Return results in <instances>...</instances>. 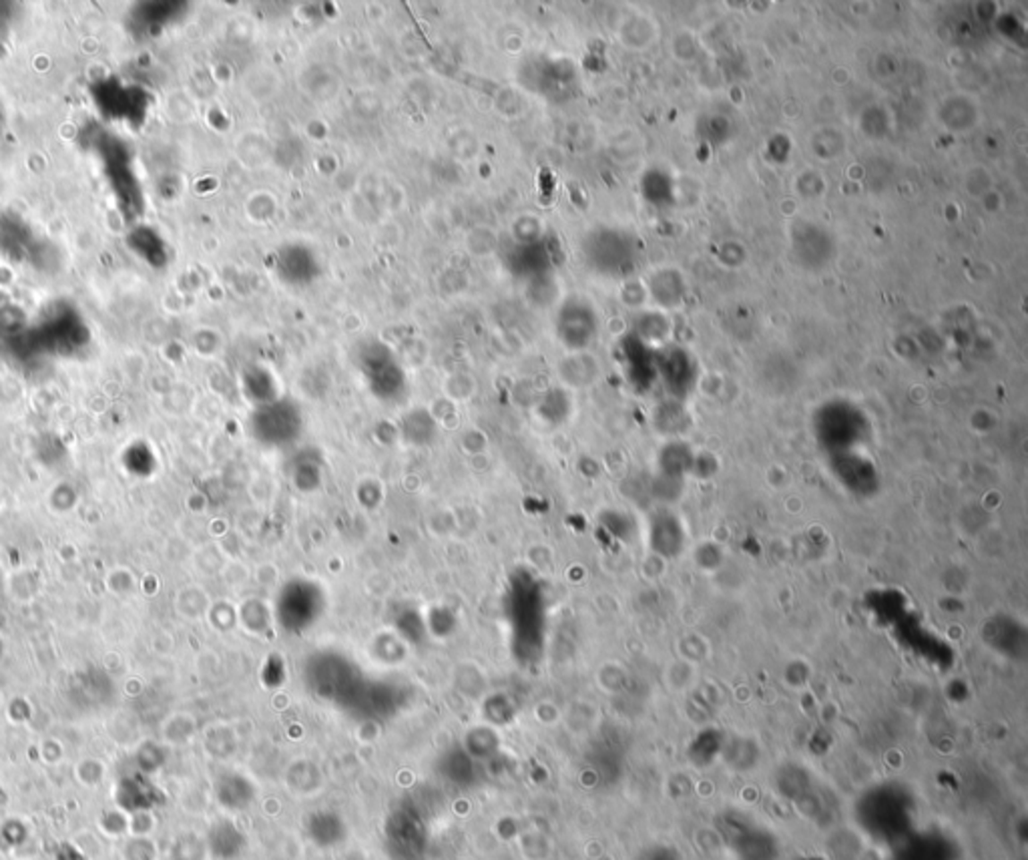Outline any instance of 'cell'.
I'll use <instances>...</instances> for the list:
<instances>
[]
</instances>
